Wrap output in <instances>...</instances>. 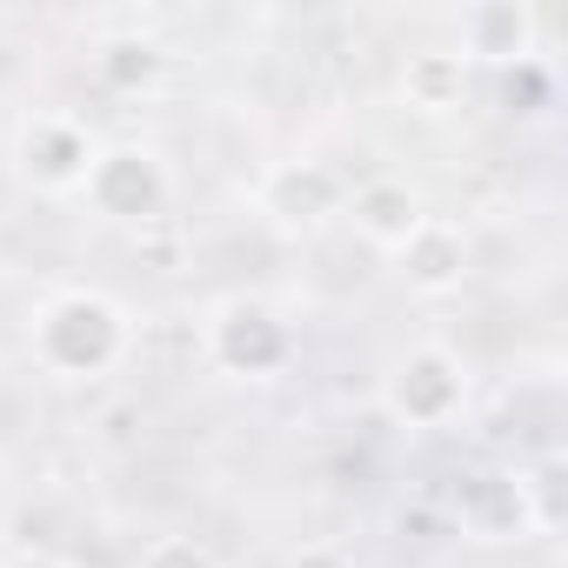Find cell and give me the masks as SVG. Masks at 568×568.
Here are the masks:
<instances>
[{
    "mask_svg": "<svg viewBox=\"0 0 568 568\" xmlns=\"http://www.w3.org/2000/svg\"><path fill=\"white\" fill-rule=\"evenodd\" d=\"M128 355V315L101 288H68L34 315V362L61 382H94Z\"/></svg>",
    "mask_w": 568,
    "mask_h": 568,
    "instance_id": "6da1fadb",
    "label": "cell"
},
{
    "mask_svg": "<svg viewBox=\"0 0 568 568\" xmlns=\"http://www.w3.org/2000/svg\"><path fill=\"white\" fill-rule=\"evenodd\" d=\"M81 194H88L94 214H108V221L154 227L161 207H168V194H174V181H168V161H161L154 148L121 141V148H94V168H88Z\"/></svg>",
    "mask_w": 568,
    "mask_h": 568,
    "instance_id": "7a4b0ae2",
    "label": "cell"
},
{
    "mask_svg": "<svg viewBox=\"0 0 568 568\" xmlns=\"http://www.w3.org/2000/svg\"><path fill=\"white\" fill-rule=\"evenodd\" d=\"M468 408V375L448 348H415L388 375V415L408 428H448Z\"/></svg>",
    "mask_w": 568,
    "mask_h": 568,
    "instance_id": "3957f363",
    "label": "cell"
},
{
    "mask_svg": "<svg viewBox=\"0 0 568 568\" xmlns=\"http://www.w3.org/2000/svg\"><path fill=\"white\" fill-rule=\"evenodd\" d=\"M207 355H214V368L261 382V375H274L281 362L295 355V335H288V322H281L267 302H227L207 322Z\"/></svg>",
    "mask_w": 568,
    "mask_h": 568,
    "instance_id": "277c9868",
    "label": "cell"
},
{
    "mask_svg": "<svg viewBox=\"0 0 568 568\" xmlns=\"http://www.w3.org/2000/svg\"><path fill=\"white\" fill-rule=\"evenodd\" d=\"M261 214L274 221V227H288V234H315L328 214H342V201H348V181L328 168V161H274L267 174H261Z\"/></svg>",
    "mask_w": 568,
    "mask_h": 568,
    "instance_id": "5b68a950",
    "label": "cell"
},
{
    "mask_svg": "<svg viewBox=\"0 0 568 568\" xmlns=\"http://www.w3.org/2000/svg\"><path fill=\"white\" fill-rule=\"evenodd\" d=\"M21 174L41 187V194H74L94 168V134L74 121V114H34L21 128V148H14Z\"/></svg>",
    "mask_w": 568,
    "mask_h": 568,
    "instance_id": "8992f818",
    "label": "cell"
},
{
    "mask_svg": "<svg viewBox=\"0 0 568 568\" xmlns=\"http://www.w3.org/2000/svg\"><path fill=\"white\" fill-rule=\"evenodd\" d=\"M395 261H402V281L415 295H455L468 274V234L442 214H422V227L395 247Z\"/></svg>",
    "mask_w": 568,
    "mask_h": 568,
    "instance_id": "52a82bcc",
    "label": "cell"
},
{
    "mask_svg": "<svg viewBox=\"0 0 568 568\" xmlns=\"http://www.w3.org/2000/svg\"><path fill=\"white\" fill-rule=\"evenodd\" d=\"M342 214L355 221V234H362V241H375V247H388V254L422 227V201H415V187H408V181H395V174L362 181V187L342 201Z\"/></svg>",
    "mask_w": 568,
    "mask_h": 568,
    "instance_id": "ba28073f",
    "label": "cell"
},
{
    "mask_svg": "<svg viewBox=\"0 0 568 568\" xmlns=\"http://www.w3.org/2000/svg\"><path fill=\"white\" fill-rule=\"evenodd\" d=\"M462 528L468 535H481V541H501V535H515V528H528L535 515H528V488H521V475H475L468 488H462Z\"/></svg>",
    "mask_w": 568,
    "mask_h": 568,
    "instance_id": "9c48e42d",
    "label": "cell"
},
{
    "mask_svg": "<svg viewBox=\"0 0 568 568\" xmlns=\"http://www.w3.org/2000/svg\"><path fill=\"white\" fill-rule=\"evenodd\" d=\"M462 94H468V61H462L455 48H422V54H408V68H402V101H408L415 114H455Z\"/></svg>",
    "mask_w": 568,
    "mask_h": 568,
    "instance_id": "30bf717a",
    "label": "cell"
},
{
    "mask_svg": "<svg viewBox=\"0 0 568 568\" xmlns=\"http://www.w3.org/2000/svg\"><path fill=\"white\" fill-rule=\"evenodd\" d=\"M528 34H535V14L528 8H468L462 14V61H521L528 54Z\"/></svg>",
    "mask_w": 568,
    "mask_h": 568,
    "instance_id": "8fae6325",
    "label": "cell"
},
{
    "mask_svg": "<svg viewBox=\"0 0 568 568\" xmlns=\"http://www.w3.org/2000/svg\"><path fill=\"white\" fill-rule=\"evenodd\" d=\"M94 74L114 88V94H148L161 74H168V54L154 34H114L94 48Z\"/></svg>",
    "mask_w": 568,
    "mask_h": 568,
    "instance_id": "7c38bea8",
    "label": "cell"
},
{
    "mask_svg": "<svg viewBox=\"0 0 568 568\" xmlns=\"http://www.w3.org/2000/svg\"><path fill=\"white\" fill-rule=\"evenodd\" d=\"M141 568H221V561H214L207 541H194V535H154V541L141 548Z\"/></svg>",
    "mask_w": 568,
    "mask_h": 568,
    "instance_id": "4fadbf2b",
    "label": "cell"
},
{
    "mask_svg": "<svg viewBox=\"0 0 568 568\" xmlns=\"http://www.w3.org/2000/svg\"><path fill=\"white\" fill-rule=\"evenodd\" d=\"M281 568H355V555H348V548H335V541H302Z\"/></svg>",
    "mask_w": 568,
    "mask_h": 568,
    "instance_id": "5bb4252c",
    "label": "cell"
},
{
    "mask_svg": "<svg viewBox=\"0 0 568 568\" xmlns=\"http://www.w3.org/2000/svg\"><path fill=\"white\" fill-rule=\"evenodd\" d=\"M8 568H74V561H61V555H48V548H21Z\"/></svg>",
    "mask_w": 568,
    "mask_h": 568,
    "instance_id": "9a60e30c",
    "label": "cell"
}]
</instances>
